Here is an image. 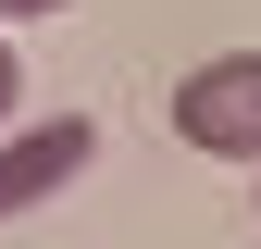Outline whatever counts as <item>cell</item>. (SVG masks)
I'll use <instances>...</instances> for the list:
<instances>
[{
  "label": "cell",
  "mask_w": 261,
  "mask_h": 249,
  "mask_svg": "<svg viewBox=\"0 0 261 249\" xmlns=\"http://www.w3.org/2000/svg\"><path fill=\"white\" fill-rule=\"evenodd\" d=\"M13 13H25V25H38V13H62V0H0V25H13Z\"/></svg>",
  "instance_id": "cell-4"
},
{
  "label": "cell",
  "mask_w": 261,
  "mask_h": 249,
  "mask_svg": "<svg viewBox=\"0 0 261 249\" xmlns=\"http://www.w3.org/2000/svg\"><path fill=\"white\" fill-rule=\"evenodd\" d=\"M174 137L212 162H261V50H224L174 87Z\"/></svg>",
  "instance_id": "cell-1"
},
{
  "label": "cell",
  "mask_w": 261,
  "mask_h": 249,
  "mask_svg": "<svg viewBox=\"0 0 261 249\" xmlns=\"http://www.w3.org/2000/svg\"><path fill=\"white\" fill-rule=\"evenodd\" d=\"M87 162H100V124L87 112H38L25 137H0V225H25L38 200H62Z\"/></svg>",
  "instance_id": "cell-2"
},
{
  "label": "cell",
  "mask_w": 261,
  "mask_h": 249,
  "mask_svg": "<svg viewBox=\"0 0 261 249\" xmlns=\"http://www.w3.org/2000/svg\"><path fill=\"white\" fill-rule=\"evenodd\" d=\"M25 112V62H13V38H0V124Z\"/></svg>",
  "instance_id": "cell-3"
}]
</instances>
